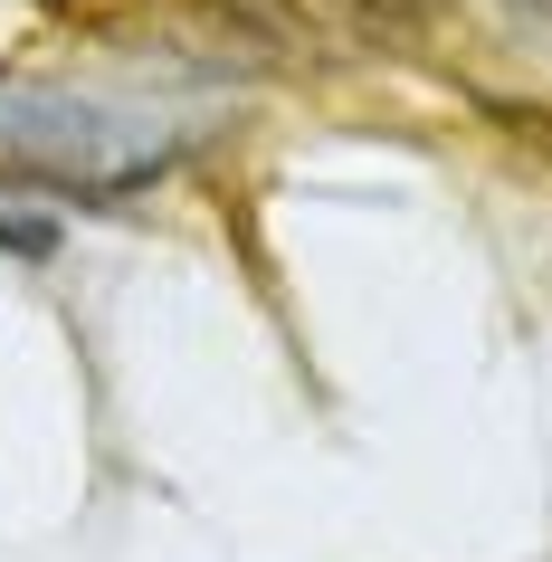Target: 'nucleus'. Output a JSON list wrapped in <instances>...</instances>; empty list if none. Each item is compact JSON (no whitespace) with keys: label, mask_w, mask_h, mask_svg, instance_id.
Returning <instances> with one entry per match:
<instances>
[{"label":"nucleus","mask_w":552,"mask_h":562,"mask_svg":"<svg viewBox=\"0 0 552 562\" xmlns=\"http://www.w3.org/2000/svg\"><path fill=\"white\" fill-rule=\"evenodd\" d=\"M181 162V134L144 105H105L77 87L0 77V172L58 181V191H144Z\"/></svg>","instance_id":"nucleus-1"},{"label":"nucleus","mask_w":552,"mask_h":562,"mask_svg":"<svg viewBox=\"0 0 552 562\" xmlns=\"http://www.w3.org/2000/svg\"><path fill=\"white\" fill-rule=\"evenodd\" d=\"M0 248H10V258H58V220H30V210H0Z\"/></svg>","instance_id":"nucleus-2"}]
</instances>
